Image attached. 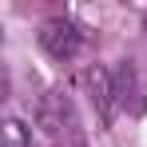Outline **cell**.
<instances>
[{
    "label": "cell",
    "mask_w": 147,
    "mask_h": 147,
    "mask_svg": "<svg viewBox=\"0 0 147 147\" xmlns=\"http://www.w3.org/2000/svg\"><path fill=\"white\" fill-rule=\"evenodd\" d=\"M4 139H0V147H28V127L20 119H4Z\"/></svg>",
    "instance_id": "2"
},
{
    "label": "cell",
    "mask_w": 147,
    "mask_h": 147,
    "mask_svg": "<svg viewBox=\"0 0 147 147\" xmlns=\"http://www.w3.org/2000/svg\"><path fill=\"white\" fill-rule=\"evenodd\" d=\"M40 48L48 52L52 60H72L76 52L84 48V32H80L72 20H64V16L44 20V28H40Z\"/></svg>",
    "instance_id": "1"
}]
</instances>
